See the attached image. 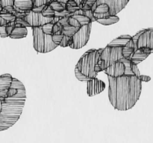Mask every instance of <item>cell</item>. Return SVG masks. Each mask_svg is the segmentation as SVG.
I'll use <instances>...</instances> for the list:
<instances>
[{
	"label": "cell",
	"instance_id": "cell-1",
	"mask_svg": "<svg viewBox=\"0 0 153 143\" xmlns=\"http://www.w3.org/2000/svg\"><path fill=\"white\" fill-rule=\"evenodd\" d=\"M108 97L114 109L126 111L136 104L142 91V82L136 76H108Z\"/></svg>",
	"mask_w": 153,
	"mask_h": 143
},
{
	"label": "cell",
	"instance_id": "cell-2",
	"mask_svg": "<svg viewBox=\"0 0 153 143\" xmlns=\"http://www.w3.org/2000/svg\"><path fill=\"white\" fill-rule=\"evenodd\" d=\"M26 88L24 85L18 94L10 98H0L2 110L0 114V131L11 127L20 119L26 101Z\"/></svg>",
	"mask_w": 153,
	"mask_h": 143
},
{
	"label": "cell",
	"instance_id": "cell-3",
	"mask_svg": "<svg viewBox=\"0 0 153 143\" xmlns=\"http://www.w3.org/2000/svg\"><path fill=\"white\" fill-rule=\"evenodd\" d=\"M103 49L89 50L85 53L76 64V67L82 75L91 79H95L98 73L95 71V67L99 61L100 53Z\"/></svg>",
	"mask_w": 153,
	"mask_h": 143
},
{
	"label": "cell",
	"instance_id": "cell-4",
	"mask_svg": "<svg viewBox=\"0 0 153 143\" xmlns=\"http://www.w3.org/2000/svg\"><path fill=\"white\" fill-rule=\"evenodd\" d=\"M123 59V48L110 47L107 46L105 48H103L102 52L100 53L99 61L95 67V71L97 73L100 71H104L107 67L117 61H121Z\"/></svg>",
	"mask_w": 153,
	"mask_h": 143
},
{
	"label": "cell",
	"instance_id": "cell-5",
	"mask_svg": "<svg viewBox=\"0 0 153 143\" xmlns=\"http://www.w3.org/2000/svg\"><path fill=\"white\" fill-rule=\"evenodd\" d=\"M32 29L33 35V47L37 52L47 53L58 47V46L53 41L52 35L44 33L42 28L36 27Z\"/></svg>",
	"mask_w": 153,
	"mask_h": 143
},
{
	"label": "cell",
	"instance_id": "cell-6",
	"mask_svg": "<svg viewBox=\"0 0 153 143\" xmlns=\"http://www.w3.org/2000/svg\"><path fill=\"white\" fill-rule=\"evenodd\" d=\"M136 50L153 51V28L142 29L132 37Z\"/></svg>",
	"mask_w": 153,
	"mask_h": 143
},
{
	"label": "cell",
	"instance_id": "cell-7",
	"mask_svg": "<svg viewBox=\"0 0 153 143\" xmlns=\"http://www.w3.org/2000/svg\"><path fill=\"white\" fill-rule=\"evenodd\" d=\"M91 29H92V23L80 28V29L72 37V44L69 47H71V49L77 50L84 47L89 40Z\"/></svg>",
	"mask_w": 153,
	"mask_h": 143
},
{
	"label": "cell",
	"instance_id": "cell-8",
	"mask_svg": "<svg viewBox=\"0 0 153 143\" xmlns=\"http://www.w3.org/2000/svg\"><path fill=\"white\" fill-rule=\"evenodd\" d=\"M24 20L29 24V27L36 28L42 27L45 24H48L52 22L53 18H48V17H43L42 14H37L34 13L33 11H30L26 14V17H24Z\"/></svg>",
	"mask_w": 153,
	"mask_h": 143
},
{
	"label": "cell",
	"instance_id": "cell-9",
	"mask_svg": "<svg viewBox=\"0 0 153 143\" xmlns=\"http://www.w3.org/2000/svg\"><path fill=\"white\" fill-rule=\"evenodd\" d=\"M7 35L13 39H20L26 38L27 35V28L22 25L17 24L15 22L9 23L6 26Z\"/></svg>",
	"mask_w": 153,
	"mask_h": 143
},
{
	"label": "cell",
	"instance_id": "cell-10",
	"mask_svg": "<svg viewBox=\"0 0 153 143\" xmlns=\"http://www.w3.org/2000/svg\"><path fill=\"white\" fill-rule=\"evenodd\" d=\"M98 2L106 4L109 7L110 16H117L128 3V0H98Z\"/></svg>",
	"mask_w": 153,
	"mask_h": 143
},
{
	"label": "cell",
	"instance_id": "cell-11",
	"mask_svg": "<svg viewBox=\"0 0 153 143\" xmlns=\"http://www.w3.org/2000/svg\"><path fill=\"white\" fill-rule=\"evenodd\" d=\"M105 83L97 78L90 79L87 82V94L89 97H93L100 94L105 89Z\"/></svg>",
	"mask_w": 153,
	"mask_h": 143
},
{
	"label": "cell",
	"instance_id": "cell-12",
	"mask_svg": "<svg viewBox=\"0 0 153 143\" xmlns=\"http://www.w3.org/2000/svg\"><path fill=\"white\" fill-rule=\"evenodd\" d=\"M104 73L112 78H119L125 76L126 67L121 61H117L104 70Z\"/></svg>",
	"mask_w": 153,
	"mask_h": 143
},
{
	"label": "cell",
	"instance_id": "cell-13",
	"mask_svg": "<svg viewBox=\"0 0 153 143\" xmlns=\"http://www.w3.org/2000/svg\"><path fill=\"white\" fill-rule=\"evenodd\" d=\"M13 77L9 73H5L0 76V98H6L7 91L11 87Z\"/></svg>",
	"mask_w": 153,
	"mask_h": 143
},
{
	"label": "cell",
	"instance_id": "cell-14",
	"mask_svg": "<svg viewBox=\"0 0 153 143\" xmlns=\"http://www.w3.org/2000/svg\"><path fill=\"white\" fill-rule=\"evenodd\" d=\"M92 23L88 17L83 15H74L71 14L68 17V25L76 28H81L82 26Z\"/></svg>",
	"mask_w": 153,
	"mask_h": 143
},
{
	"label": "cell",
	"instance_id": "cell-15",
	"mask_svg": "<svg viewBox=\"0 0 153 143\" xmlns=\"http://www.w3.org/2000/svg\"><path fill=\"white\" fill-rule=\"evenodd\" d=\"M14 8L16 12L27 14L33 8V2L32 0H14Z\"/></svg>",
	"mask_w": 153,
	"mask_h": 143
},
{
	"label": "cell",
	"instance_id": "cell-16",
	"mask_svg": "<svg viewBox=\"0 0 153 143\" xmlns=\"http://www.w3.org/2000/svg\"><path fill=\"white\" fill-rule=\"evenodd\" d=\"M121 61L125 64V67H126L125 76H136L137 78L140 76V72L137 64H135L134 63L132 62L129 59H126L124 58L121 60Z\"/></svg>",
	"mask_w": 153,
	"mask_h": 143
},
{
	"label": "cell",
	"instance_id": "cell-17",
	"mask_svg": "<svg viewBox=\"0 0 153 143\" xmlns=\"http://www.w3.org/2000/svg\"><path fill=\"white\" fill-rule=\"evenodd\" d=\"M151 53V51L147 50H137L131 56V57L128 59L137 65L139 63L145 60Z\"/></svg>",
	"mask_w": 153,
	"mask_h": 143
},
{
	"label": "cell",
	"instance_id": "cell-18",
	"mask_svg": "<svg viewBox=\"0 0 153 143\" xmlns=\"http://www.w3.org/2000/svg\"><path fill=\"white\" fill-rule=\"evenodd\" d=\"M131 39H132V37L129 35H120V37L117 38L116 39L113 40L107 46L110 47H121V48H123V47L127 45V44Z\"/></svg>",
	"mask_w": 153,
	"mask_h": 143
},
{
	"label": "cell",
	"instance_id": "cell-19",
	"mask_svg": "<svg viewBox=\"0 0 153 143\" xmlns=\"http://www.w3.org/2000/svg\"><path fill=\"white\" fill-rule=\"evenodd\" d=\"M136 50H137L135 48V45L133 41V39H131L129 41V42L127 44V45L123 48V58L126 59H128L131 57V56Z\"/></svg>",
	"mask_w": 153,
	"mask_h": 143
},
{
	"label": "cell",
	"instance_id": "cell-20",
	"mask_svg": "<svg viewBox=\"0 0 153 143\" xmlns=\"http://www.w3.org/2000/svg\"><path fill=\"white\" fill-rule=\"evenodd\" d=\"M14 0H0V5L2 9L13 14L15 11L14 8Z\"/></svg>",
	"mask_w": 153,
	"mask_h": 143
},
{
	"label": "cell",
	"instance_id": "cell-21",
	"mask_svg": "<svg viewBox=\"0 0 153 143\" xmlns=\"http://www.w3.org/2000/svg\"><path fill=\"white\" fill-rule=\"evenodd\" d=\"M119 20H120V18L117 16H110L107 18L102 19V20H98L96 21L100 24L104 25V26H110V25L117 23V22H119Z\"/></svg>",
	"mask_w": 153,
	"mask_h": 143
},
{
	"label": "cell",
	"instance_id": "cell-22",
	"mask_svg": "<svg viewBox=\"0 0 153 143\" xmlns=\"http://www.w3.org/2000/svg\"><path fill=\"white\" fill-rule=\"evenodd\" d=\"M80 29V28H76L73 27V26H71L69 25L68 26H65L63 27L62 32V34L63 35H65L67 37H70V38H72L74 35L76 34V32Z\"/></svg>",
	"mask_w": 153,
	"mask_h": 143
},
{
	"label": "cell",
	"instance_id": "cell-23",
	"mask_svg": "<svg viewBox=\"0 0 153 143\" xmlns=\"http://www.w3.org/2000/svg\"><path fill=\"white\" fill-rule=\"evenodd\" d=\"M0 17L3 18L5 21L8 23V24L9 23H12V22H15L16 20V17L13 14L9 12H7L6 11L2 9V11L0 13Z\"/></svg>",
	"mask_w": 153,
	"mask_h": 143
},
{
	"label": "cell",
	"instance_id": "cell-24",
	"mask_svg": "<svg viewBox=\"0 0 153 143\" xmlns=\"http://www.w3.org/2000/svg\"><path fill=\"white\" fill-rule=\"evenodd\" d=\"M49 5L51 6V8L56 13L62 12V11L65 10V5H63L62 4L59 3L58 1H55V0H54V1H53L52 0V2H51V4H50Z\"/></svg>",
	"mask_w": 153,
	"mask_h": 143
},
{
	"label": "cell",
	"instance_id": "cell-25",
	"mask_svg": "<svg viewBox=\"0 0 153 143\" xmlns=\"http://www.w3.org/2000/svg\"><path fill=\"white\" fill-rule=\"evenodd\" d=\"M42 14L43 17H48V18H53L55 17V11L51 8L50 5H46L45 9L42 12Z\"/></svg>",
	"mask_w": 153,
	"mask_h": 143
},
{
	"label": "cell",
	"instance_id": "cell-26",
	"mask_svg": "<svg viewBox=\"0 0 153 143\" xmlns=\"http://www.w3.org/2000/svg\"><path fill=\"white\" fill-rule=\"evenodd\" d=\"M32 2H33V8H36L44 5H49L52 2V0H32Z\"/></svg>",
	"mask_w": 153,
	"mask_h": 143
},
{
	"label": "cell",
	"instance_id": "cell-27",
	"mask_svg": "<svg viewBox=\"0 0 153 143\" xmlns=\"http://www.w3.org/2000/svg\"><path fill=\"white\" fill-rule=\"evenodd\" d=\"M62 29H63V26H62L59 23H56V24H54L53 27V30H52V35H62Z\"/></svg>",
	"mask_w": 153,
	"mask_h": 143
},
{
	"label": "cell",
	"instance_id": "cell-28",
	"mask_svg": "<svg viewBox=\"0 0 153 143\" xmlns=\"http://www.w3.org/2000/svg\"><path fill=\"white\" fill-rule=\"evenodd\" d=\"M71 44H72V38H70V37H67L65 36V35H64L61 43H60L59 46H60V47H70Z\"/></svg>",
	"mask_w": 153,
	"mask_h": 143
},
{
	"label": "cell",
	"instance_id": "cell-29",
	"mask_svg": "<svg viewBox=\"0 0 153 143\" xmlns=\"http://www.w3.org/2000/svg\"><path fill=\"white\" fill-rule=\"evenodd\" d=\"M53 25L52 23H48V24H45V26H42V29L43 31V32L46 35H52V30H53Z\"/></svg>",
	"mask_w": 153,
	"mask_h": 143
},
{
	"label": "cell",
	"instance_id": "cell-30",
	"mask_svg": "<svg viewBox=\"0 0 153 143\" xmlns=\"http://www.w3.org/2000/svg\"><path fill=\"white\" fill-rule=\"evenodd\" d=\"M74 73H75V76H76V79H78V80L83 81V82H84V81H86V82H88V81H89L91 79L90 78L86 77V76H84L83 75H82L81 73L79 72V70H77V68H76V67H75Z\"/></svg>",
	"mask_w": 153,
	"mask_h": 143
},
{
	"label": "cell",
	"instance_id": "cell-31",
	"mask_svg": "<svg viewBox=\"0 0 153 143\" xmlns=\"http://www.w3.org/2000/svg\"><path fill=\"white\" fill-rule=\"evenodd\" d=\"M83 15L86 16V17H88V18L91 20V22H92V23L96 21L95 19V17H94L93 12H92V10H89V11H83Z\"/></svg>",
	"mask_w": 153,
	"mask_h": 143
},
{
	"label": "cell",
	"instance_id": "cell-32",
	"mask_svg": "<svg viewBox=\"0 0 153 143\" xmlns=\"http://www.w3.org/2000/svg\"><path fill=\"white\" fill-rule=\"evenodd\" d=\"M63 37H64V35H52V39H53V43L55 44H56L57 46L59 47V44L61 43Z\"/></svg>",
	"mask_w": 153,
	"mask_h": 143
},
{
	"label": "cell",
	"instance_id": "cell-33",
	"mask_svg": "<svg viewBox=\"0 0 153 143\" xmlns=\"http://www.w3.org/2000/svg\"><path fill=\"white\" fill-rule=\"evenodd\" d=\"M15 23H17V24L22 25V26H25V27H26V28L29 27V24H28V23H26V21H25L24 19H23V18H16Z\"/></svg>",
	"mask_w": 153,
	"mask_h": 143
},
{
	"label": "cell",
	"instance_id": "cell-34",
	"mask_svg": "<svg viewBox=\"0 0 153 143\" xmlns=\"http://www.w3.org/2000/svg\"><path fill=\"white\" fill-rule=\"evenodd\" d=\"M58 23H59L62 26H63V27L65 26H68V17H62V18L59 20Z\"/></svg>",
	"mask_w": 153,
	"mask_h": 143
},
{
	"label": "cell",
	"instance_id": "cell-35",
	"mask_svg": "<svg viewBox=\"0 0 153 143\" xmlns=\"http://www.w3.org/2000/svg\"><path fill=\"white\" fill-rule=\"evenodd\" d=\"M0 37L2 38H7V37H8V35H7L5 26H0Z\"/></svg>",
	"mask_w": 153,
	"mask_h": 143
},
{
	"label": "cell",
	"instance_id": "cell-36",
	"mask_svg": "<svg viewBox=\"0 0 153 143\" xmlns=\"http://www.w3.org/2000/svg\"><path fill=\"white\" fill-rule=\"evenodd\" d=\"M138 79L141 81V82H149L151 80V77L149 76H146V75H140L138 77Z\"/></svg>",
	"mask_w": 153,
	"mask_h": 143
},
{
	"label": "cell",
	"instance_id": "cell-37",
	"mask_svg": "<svg viewBox=\"0 0 153 143\" xmlns=\"http://www.w3.org/2000/svg\"><path fill=\"white\" fill-rule=\"evenodd\" d=\"M85 1H86V0H85ZM79 8H80L81 10H83V11H84L92 10V8H91V7H89L88 5H86V3H83L81 5H80V7H79Z\"/></svg>",
	"mask_w": 153,
	"mask_h": 143
},
{
	"label": "cell",
	"instance_id": "cell-38",
	"mask_svg": "<svg viewBox=\"0 0 153 143\" xmlns=\"http://www.w3.org/2000/svg\"><path fill=\"white\" fill-rule=\"evenodd\" d=\"M66 7H77V6H76V4L75 3L74 0H68V2L67 4H66Z\"/></svg>",
	"mask_w": 153,
	"mask_h": 143
},
{
	"label": "cell",
	"instance_id": "cell-39",
	"mask_svg": "<svg viewBox=\"0 0 153 143\" xmlns=\"http://www.w3.org/2000/svg\"><path fill=\"white\" fill-rule=\"evenodd\" d=\"M95 2H96V0H86V1H85V3H86V5H89V7H91V8H92L93 5H95Z\"/></svg>",
	"mask_w": 153,
	"mask_h": 143
},
{
	"label": "cell",
	"instance_id": "cell-40",
	"mask_svg": "<svg viewBox=\"0 0 153 143\" xmlns=\"http://www.w3.org/2000/svg\"><path fill=\"white\" fill-rule=\"evenodd\" d=\"M7 25H8V23L3 18L0 17V26H6Z\"/></svg>",
	"mask_w": 153,
	"mask_h": 143
},
{
	"label": "cell",
	"instance_id": "cell-41",
	"mask_svg": "<svg viewBox=\"0 0 153 143\" xmlns=\"http://www.w3.org/2000/svg\"><path fill=\"white\" fill-rule=\"evenodd\" d=\"M2 110V101H1V100H0V114H1Z\"/></svg>",
	"mask_w": 153,
	"mask_h": 143
},
{
	"label": "cell",
	"instance_id": "cell-42",
	"mask_svg": "<svg viewBox=\"0 0 153 143\" xmlns=\"http://www.w3.org/2000/svg\"><path fill=\"white\" fill-rule=\"evenodd\" d=\"M2 11V6H1V5H0V13H1V11Z\"/></svg>",
	"mask_w": 153,
	"mask_h": 143
},
{
	"label": "cell",
	"instance_id": "cell-43",
	"mask_svg": "<svg viewBox=\"0 0 153 143\" xmlns=\"http://www.w3.org/2000/svg\"><path fill=\"white\" fill-rule=\"evenodd\" d=\"M152 53H153V51H152Z\"/></svg>",
	"mask_w": 153,
	"mask_h": 143
}]
</instances>
